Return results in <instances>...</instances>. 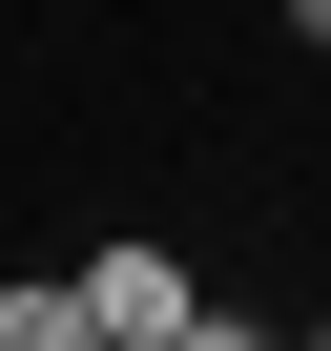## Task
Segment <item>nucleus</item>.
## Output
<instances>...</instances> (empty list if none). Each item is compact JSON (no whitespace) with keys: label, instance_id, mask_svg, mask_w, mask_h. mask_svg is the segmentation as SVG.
<instances>
[{"label":"nucleus","instance_id":"f257e3e1","mask_svg":"<svg viewBox=\"0 0 331 351\" xmlns=\"http://www.w3.org/2000/svg\"><path fill=\"white\" fill-rule=\"evenodd\" d=\"M62 289H83V330H145V351H166V330L207 310V289H187V248H145V228H124V248H83Z\"/></svg>","mask_w":331,"mask_h":351},{"label":"nucleus","instance_id":"423d86ee","mask_svg":"<svg viewBox=\"0 0 331 351\" xmlns=\"http://www.w3.org/2000/svg\"><path fill=\"white\" fill-rule=\"evenodd\" d=\"M310 351H331V310H310Z\"/></svg>","mask_w":331,"mask_h":351},{"label":"nucleus","instance_id":"20e7f679","mask_svg":"<svg viewBox=\"0 0 331 351\" xmlns=\"http://www.w3.org/2000/svg\"><path fill=\"white\" fill-rule=\"evenodd\" d=\"M290 42H310V62H331V0H290Z\"/></svg>","mask_w":331,"mask_h":351},{"label":"nucleus","instance_id":"f03ea898","mask_svg":"<svg viewBox=\"0 0 331 351\" xmlns=\"http://www.w3.org/2000/svg\"><path fill=\"white\" fill-rule=\"evenodd\" d=\"M0 351H83V289L42 269V289H0Z\"/></svg>","mask_w":331,"mask_h":351},{"label":"nucleus","instance_id":"39448f33","mask_svg":"<svg viewBox=\"0 0 331 351\" xmlns=\"http://www.w3.org/2000/svg\"><path fill=\"white\" fill-rule=\"evenodd\" d=\"M83 351H145V330H83Z\"/></svg>","mask_w":331,"mask_h":351},{"label":"nucleus","instance_id":"7ed1b4c3","mask_svg":"<svg viewBox=\"0 0 331 351\" xmlns=\"http://www.w3.org/2000/svg\"><path fill=\"white\" fill-rule=\"evenodd\" d=\"M166 351H290L269 310H187V330H166Z\"/></svg>","mask_w":331,"mask_h":351}]
</instances>
